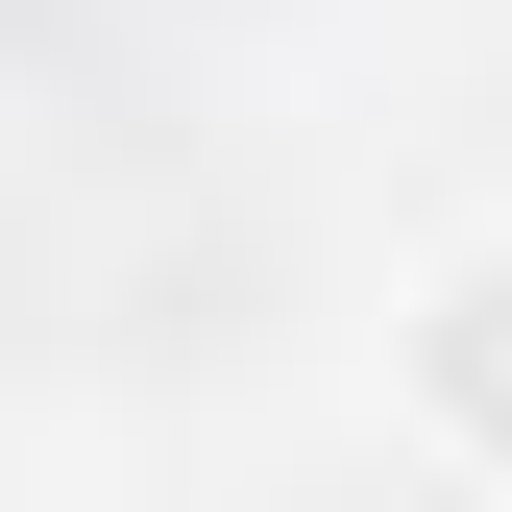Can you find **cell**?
<instances>
[{
  "label": "cell",
  "instance_id": "obj_1",
  "mask_svg": "<svg viewBox=\"0 0 512 512\" xmlns=\"http://www.w3.org/2000/svg\"><path fill=\"white\" fill-rule=\"evenodd\" d=\"M366 415H391L415 488H488L512 512V220H439L391 317H366Z\"/></svg>",
  "mask_w": 512,
  "mask_h": 512
}]
</instances>
